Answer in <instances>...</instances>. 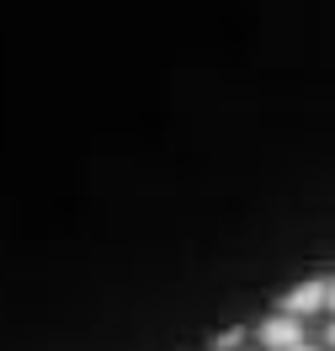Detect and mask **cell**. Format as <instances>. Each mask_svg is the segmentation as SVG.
I'll return each instance as SVG.
<instances>
[{
  "mask_svg": "<svg viewBox=\"0 0 335 351\" xmlns=\"http://www.w3.org/2000/svg\"><path fill=\"white\" fill-rule=\"evenodd\" d=\"M303 341V325H298V314H282V319H266L261 325V346H277V351H288Z\"/></svg>",
  "mask_w": 335,
  "mask_h": 351,
  "instance_id": "1",
  "label": "cell"
},
{
  "mask_svg": "<svg viewBox=\"0 0 335 351\" xmlns=\"http://www.w3.org/2000/svg\"><path fill=\"white\" fill-rule=\"evenodd\" d=\"M319 304H330V282H303V287H293L288 298H282V308H288V314H298V319H303V314H314Z\"/></svg>",
  "mask_w": 335,
  "mask_h": 351,
  "instance_id": "2",
  "label": "cell"
},
{
  "mask_svg": "<svg viewBox=\"0 0 335 351\" xmlns=\"http://www.w3.org/2000/svg\"><path fill=\"white\" fill-rule=\"evenodd\" d=\"M288 351H314V346H303V341H298V346H288Z\"/></svg>",
  "mask_w": 335,
  "mask_h": 351,
  "instance_id": "3",
  "label": "cell"
},
{
  "mask_svg": "<svg viewBox=\"0 0 335 351\" xmlns=\"http://www.w3.org/2000/svg\"><path fill=\"white\" fill-rule=\"evenodd\" d=\"M325 341H330V346H335V325H330V335H325Z\"/></svg>",
  "mask_w": 335,
  "mask_h": 351,
  "instance_id": "4",
  "label": "cell"
},
{
  "mask_svg": "<svg viewBox=\"0 0 335 351\" xmlns=\"http://www.w3.org/2000/svg\"><path fill=\"white\" fill-rule=\"evenodd\" d=\"M330 308H335V282H330Z\"/></svg>",
  "mask_w": 335,
  "mask_h": 351,
  "instance_id": "5",
  "label": "cell"
}]
</instances>
